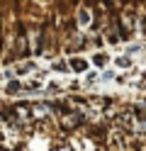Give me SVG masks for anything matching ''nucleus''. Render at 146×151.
I'll return each instance as SVG.
<instances>
[{
	"label": "nucleus",
	"instance_id": "1",
	"mask_svg": "<svg viewBox=\"0 0 146 151\" xmlns=\"http://www.w3.org/2000/svg\"><path fill=\"white\" fill-rule=\"evenodd\" d=\"M93 24V12L88 10V7H78L76 12V27L81 29V27H90Z\"/></svg>",
	"mask_w": 146,
	"mask_h": 151
},
{
	"label": "nucleus",
	"instance_id": "2",
	"mask_svg": "<svg viewBox=\"0 0 146 151\" xmlns=\"http://www.w3.org/2000/svg\"><path fill=\"white\" fill-rule=\"evenodd\" d=\"M71 71H78V73H83L85 68H88V61L85 59H81V56H76V59H71V66H68Z\"/></svg>",
	"mask_w": 146,
	"mask_h": 151
},
{
	"label": "nucleus",
	"instance_id": "3",
	"mask_svg": "<svg viewBox=\"0 0 146 151\" xmlns=\"http://www.w3.org/2000/svg\"><path fill=\"white\" fill-rule=\"evenodd\" d=\"M5 93H7V95H17V93H22V83H19V81H10L7 88H5Z\"/></svg>",
	"mask_w": 146,
	"mask_h": 151
},
{
	"label": "nucleus",
	"instance_id": "4",
	"mask_svg": "<svg viewBox=\"0 0 146 151\" xmlns=\"http://www.w3.org/2000/svg\"><path fill=\"white\" fill-rule=\"evenodd\" d=\"M51 68H54V71H61V73L71 71V68H68V61H63V59H56V61L51 63Z\"/></svg>",
	"mask_w": 146,
	"mask_h": 151
},
{
	"label": "nucleus",
	"instance_id": "5",
	"mask_svg": "<svg viewBox=\"0 0 146 151\" xmlns=\"http://www.w3.org/2000/svg\"><path fill=\"white\" fill-rule=\"evenodd\" d=\"M114 63L119 66V68H129V66H132V59H129V56H119Z\"/></svg>",
	"mask_w": 146,
	"mask_h": 151
},
{
	"label": "nucleus",
	"instance_id": "6",
	"mask_svg": "<svg viewBox=\"0 0 146 151\" xmlns=\"http://www.w3.org/2000/svg\"><path fill=\"white\" fill-rule=\"evenodd\" d=\"M105 61H107V56H105V54H95V59H93V63L97 66V68H102Z\"/></svg>",
	"mask_w": 146,
	"mask_h": 151
},
{
	"label": "nucleus",
	"instance_id": "7",
	"mask_svg": "<svg viewBox=\"0 0 146 151\" xmlns=\"http://www.w3.org/2000/svg\"><path fill=\"white\" fill-rule=\"evenodd\" d=\"M141 51V44H132V46H127V54L134 56V54H139Z\"/></svg>",
	"mask_w": 146,
	"mask_h": 151
},
{
	"label": "nucleus",
	"instance_id": "8",
	"mask_svg": "<svg viewBox=\"0 0 146 151\" xmlns=\"http://www.w3.org/2000/svg\"><path fill=\"white\" fill-rule=\"evenodd\" d=\"M114 78V71H102L100 73V81H112Z\"/></svg>",
	"mask_w": 146,
	"mask_h": 151
},
{
	"label": "nucleus",
	"instance_id": "9",
	"mask_svg": "<svg viewBox=\"0 0 146 151\" xmlns=\"http://www.w3.org/2000/svg\"><path fill=\"white\" fill-rule=\"evenodd\" d=\"M0 46H3V44H0Z\"/></svg>",
	"mask_w": 146,
	"mask_h": 151
}]
</instances>
